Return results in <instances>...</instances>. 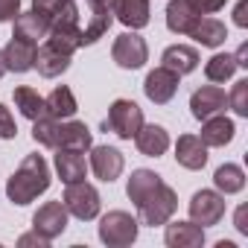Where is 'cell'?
<instances>
[{"label": "cell", "instance_id": "cell-1", "mask_svg": "<svg viewBox=\"0 0 248 248\" xmlns=\"http://www.w3.org/2000/svg\"><path fill=\"white\" fill-rule=\"evenodd\" d=\"M126 193L138 207V219L149 228L167 225L172 219V213L178 210L175 190L170 184H164L161 175H155L152 170H135L126 184Z\"/></svg>", "mask_w": 248, "mask_h": 248}, {"label": "cell", "instance_id": "cell-2", "mask_svg": "<svg viewBox=\"0 0 248 248\" xmlns=\"http://www.w3.org/2000/svg\"><path fill=\"white\" fill-rule=\"evenodd\" d=\"M50 167H47V161L41 158V155H27L24 161H21V167L9 175V181H6V196H9V202H15L18 207H24V204H30V202H35L41 193H47L50 190Z\"/></svg>", "mask_w": 248, "mask_h": 248}, {"label": "cell", "instance_id": "cell-3", "mask_svg": "<svg viewBox=\"0 0 248 248\" xmlns=\"http://www.w3.org/2000/svg\"><path fill=\"white\" fill-rule=\"evenodd\" d=\"M138 219L126 210H111L99 219V239L108 248H126L138 239Z\"/></svg>", "mask_w": 248, "mask_h": 248}, {"label": "cell", "instance_id": "cell-4", "mask_svg": "<svg viewBox=\"0 0 248 248\" xmlns=\"http://www.w3.org/2000/svg\"><path fill=\"white\" fill-rule=\"evenodd\" d=\"M102 126L123 140H132L138 135V129L143 126V108L132 99H114Z\"/></svg>", "mask_w": 248, "mask_h": 248}, {"label": "cell", "instance_id": "cell-5", "mask_svg": "<svg viewBox=\"0 0 248 248\" xmlns=\"http://www.w3.org/2000/svg\"><path fill=\"white\" fill-rule=\"evenodd\" d=\"M62 204L67 207L70 216H76V219H82V222H91V219L99 216V204H102V202H99V193H96L93 184H88V181H73V184H67Z\"/></svg>", "mask_w": 248, "mask_h": 248}, {"label": "cell", "instance_id": "cell-6", "mask_svg": "<svg viewBox=\"0 0 248 248\" xmlns=\"http://www.w3.org/2000/svg\"><path fill=\"white\" fill-rule=\"evenodd\" d=\"M111 59H114L123 70H138V67H143V64L149 62V47H146V41L132 30V32H123V35L114 41Z\"/></svg>", "mask_w": 248, "mask_h": 248}, {"label": "cell", "instance_id": "cell-7", "mask_svg": "<svg viewBox=\"0 0 248 248\" xmlns=\"http://www.w3.org/2000/svg\"><path fill=\"white\" fill-rule=\"evenodd\" d=\"M225 216V196L219 190H199L190 199V222L199 228H210Z\"/></svg>", "mask_w": 248, "mask_h": 248}, {"label": "cell", "instance_id": "cell-8", "mask_svg": "<svg viewBox=\"0 0 248 248\" xmlns=\"http://www.w3.org/2000/svg\"><path fill=\"white\" fill-rule=\"evenodd\" d=\"M178 82H181V76L175 73V70H170V67H155V70H149L146 73V82H143V93L155 102V105H167L172 96H175V91H178Z\"/></svg>", "mask_w": 248, "mask_h": 248}, {"label": "cell", "instance_id": "cell-9", "mask_svg": "<svg viewBox=\"0 0 248 248\" xmlns=\"http://www.w3.org/2000/svg\"><path fill=\"white\" fill-rule=\"evenodd\" d=\"M64 228H67V207H64L62 202H47V204H41V207L35 210V216H32V231L41 233L44 239L62 236Z\"/></svg>", "mask_w": 248, "mask_h": 248}, {"label": "cell", "instance_id": "cell-10", "mask_svg": "<svg viewBox=\"0 0 248 248\" xmlns=\"http://www.w3.org/2000/svg\"><path fill=\"white\" fill-rule=\"evenodd\" d=\"M93 146V135L85 123L79 120H59L56 123V140H53V149H82L88 152Z\"/></svg>", "mask_w": 248, "mask_h": 248}, {"label": "cell", "instance_id": "cell-11", "mask_svg": "<svg viewBox=\"0 0 248 248\" xmlns=\"http://www.w3.org/2000/svg\"><path fill=\"white\" fill-rule=\"evenodd\" d=\"M88 3V24H85V30H82V47H88V44H93V41H99L108 30H111V24H114V12H111V0H85Z\"/></svg>", "mask_w": 248, "mask_h": 248}, {"label": "cell", "instance_id": "cell-12", "mask_svg": "<svg viewBox=\"0 0 248 248\" xmlns=\"http://www.w3.org/2000/svg\"><path fill=\"white\" fill-rule=\"evenodd\" d=\"M88 167L93 170V175L105 184L117 181L123 167H126V161H123V152L114 149V146H91V161Z\"/></svg>", "mask_w": 248, "mask_h": 248}, {"label": "cell", "instance_id": "cell-13", "mask_svg": "<svg viewBox=\"0 0 248 248\" xmlns=\"http://www.w3.org/2000/svg\"><path fill=\"white\" fill-rule=\"evenodd\" d=\"M225 108H228V93L222 88H216V85H204V88L193 91V96H190V111H193L196 120L225 114Z\"/></svg>", "mask_w": 248, "mask_h": 248}, {"label": "cell", "instance_id": "cell-14", "mask_svg": "<svg viewBox=\"0 0 248 248\" xmlns=\"http://www.w3.org/2000/svg\"><path fill=\"white\" fill-rule=\"evenodd\" d=\"M35 50H38V44L12 35L9 44L3 47L6 70H12V73H27V70H32V67H35Z\"/></svg>", "mask_w": 248, "mask_h": 248}, {"label": "cell", "instance_id": "cell-15", "mask_svg": "<svg viewBox=\"0 0 248 248\" xmlns=\"http://www.w3.org/2000/svg\"><path fill=\"white\" fill-rule=\"evenodd\" d=\"M53 164H56V172L64 184L85 181V175H88V161H85L82 149H56Z\"/></svg>", "mask_w": 248, "mask_h": 248}, {"label": "cell", "instance_id": "cell-16", "mask_svg": "<svg viewBox=\"0 0 248 248\" xmlns=\"http://www.w3.org/2000/svg\"><path fill=\"white\" fill-rule=\"evenodd\" d=\"M111 12L123 27L143 30L149 24V0H111Z\"/></svg>", "mask_w": 248, "mask_h": 248}, {"label": "cell", "instance_id": "cell-17", "mask_svg": "<svg viewBox=\"0 0 248 248\" xmlns=\"http://www.w3.org/2000/svg\"><path fill=\"white\" fill-rule=\"evenodd\" d=\"M135 146L140 149V155L146 158H161L167 149H170V132L164 126H155V123H143L135 135Z\"/></svg>", "mask_w": 248, "mask_h": 248}, {"label": "cell", "instance_id": "cell-18", "mask_svg": "<svg viewBox=\"0 0 248 248\" xmlns=\"http://www.w3.org/2000/svg\"><path fill=\"white\" fill-rule=\"evenodd\" d=\"M199 21H202V15L190 6V0H170V6H167V27H170V32L190 35Z\"/></svg>", "mask_w": 248, "mask_h": 248}, {"label": "cell", "instance_id": "cell-19", "mask_svg": "<svg viewBox=\"0 0 248 248\" xmlns=\"http://www.w3.org/2000/svg\"><path fill=\"white\" fill-rule=\"evenodd\" d=\"M70 59H73V56L62 53V50L53 47L50 41H44V44L35 50V67H38V73H41L44 79H56V76H62V73L70 67Z\"/></svg>", "mask_w": 248, "mask_h": 248}, {"label": "cell", "instance_id": "cell-20", "mask_svg": "<svg viewBox=\"0 0 248 248\" xmlns=\"http://www.w3.org/2000/svg\"><path fill=\"white\" fill-rule=\"evenodd\" d=\"M233 132H236V126H233V120H228L225 114H213V117H207V120H202V143L204 146H228L231 140H233Z\"/></svg>", "mask_w": 248, "mask_h": 248}, {"label": "cell", "instance_id": "cell-21", "mask_svg": "<svg viewBox=\"0 0 248 248\" xmlns=\"http://www.w3.org/2000/svg\"><path fill=\"white\" fill-rule=\"evenodd\" d=\"M175 161L184 170H204L207 164V146L196 135H181L175 143Z\"/></svg>", "mask_w": 248, "mask_h": 248}, {"label": "cell", "instance_id": "cell-22", "mask_svg": "<svg viewBox=\"0 0 248 248\" xmlns=\"http://www.w3.org/2000/svg\"><path fill=\"white\" fill-rule=\"evenodd\" d=\"M170 248H199L204 245V231L196 222H167V233H164Z\"/></svg>", "mask_w": 248, "mask_h": 248}, {"label": "cell", "instance_id": "cell-23", "mask_svg": "<svg viewBox=\"0 0 248 248\" xmlns=\"http://www.w3.org/2000/svg\"><path fill=\"white\" fill-rule=\"evenodd\" d=\"M32 12H38L47 24H56V21H79L76 0H32Z\"/></svg>", "mask_w": 248, "mask_h": 248}, {"label": "cell", "instance_id": "cell-24", "mask_svg": "<svg viewBox=\"0 0 248 248\" xmlns=\"http://www.w3.org/2000/svg\"><path fill=\"white\" fill-rule=\"evenodd\" d=\"M161 62H164V67H170L178 76H184V73H193L199 67V50L196 47H187V44H172V47L164 50Z\"/></svg>", "mask_w": 248, "mask_h": 248}, {"label": "cell", "instance_id": "cell-25", "mask_svg": "<svg viewBox=\"0 0 248 248\" xmlns=\"http://www.w3.org/2000/svg\"><path fill=\"white\" fill-rule=\"evenodd\" d=\"M44 108H47V117H53V120H70L79 111L76 96H73V91L67 85L53 88L50 96H44Z\"/></svg>", "mask_w": 248, "mask_h": 248}, {"label": "cell", "instance_id": "cell-26", "mask_svg": "<svg viewBox=\"0 0 248 248\" xmlns=\"http://www.w3.org/2000/svg\"><path fill=\"white\" fill-rule=\"evenodd\" d=\"M47 32H50V24L38 12H18L15 15V35L18 38L38 44L41 38H47Z\"/></svg>", "mask_w": 248, "mask_h": 248}, {"label": "cell", "instance_id": "cell-27", "mask_svg": "<svg viewBox=\"0 0 248 248\" xmlns=\"http://www.w3.org/2000/svg\"><path fill=\"white\" fill-rule=\"evenodd\" d=\"M190 35H193L202 47H219V44H225L228 30H225V24H222V21H216V18H202Z\"/></svg>", "mask_w": 248, "mask_h": 248}, {"label": "cell", "instance_id": "cell-28", "mask_svg": "<svg viewBox=\"0 0 248 248\" xmlns=\"http://www.w3.org/2000/svg\"><path fill=\"white\" fill-rule=\"evenodd\" d=\"M15 105L21 108V114L27 117V120H38V117H47V108H44V96H38V91L35 88H27V85H21V88H15Z\"/></svg>", "mask_w": 248, "mask_h": 248}, {"label": "cell", "instance_id": "cell-29", "mask_svg": "<svg viewBox=\"0 0 248 248\" xmlns=\"http://www.w3.org/2000/svg\"><path fill=\"white\" fill-rule=\"evenodd\" d=\"M213 184H216V190H219L222 196L239 193V190L245 187V172H242V167H236V164H222V167L213 172Z\"/></svg>", "mask_w": 248, "mask_h": 248}, {"label": "cell", "instance_id": "cell-30", "mask_svg": "<svg viewBox=\"0 0 248 248\" xmlns=\"http://www.w3.org/2000/svg\"><path fill=\"white\" fill-rule=\"evenodd\" d=\"M236 73V59L231 53H216L213 59H207L204 64V76L210 82H228L231 76Z\"/></svg>", "mask_w": 248, "mask_h": 248}, {"label": "cell", "instance_id": "cell-31", "mask_svg": "<svg viewBox=\"0 0 248 248\" xmlns=\"http://www.w3.org/2000/svg\"><path fill=\"white\" fill-rule=\"evenodd\" d=\"M228 105L233 108V114L248 117V79H239L233 85V93L228 96Z\"/></svg>", "mask_w": 248, "mask_h": 248}, {"label": "cell", "instance_id": "cell-32", "mask_svg": "<svg viewBox=\"0 0 248 248\" xmlns=\"http://www.w3.org/2000/svg\"><path fill=\"white\" fill-rule=\"evenodd\" d=\"M18 135V126H15V117L9 114V108L0 102V138L3 140H12Z\"/></svg>", "mask_w": 248, "mask_h": 248}, {"label": "cell", "instance_id": "cell-33", "mask_svg": "<svg viewBox=\"0 0 248 248\" xmlns=\"http://www.w3.org/2000/svg\"><path fill=\"white\" fill-rule=\"evenodd\" d=\"M225 3H228V0H190V6H193L199 15H213V12L225 9Z\"/></svg>", "mask_w": 248, "mask_h": 248}, {"label": "cell", "instance_id": "cell-34", "mask_svg": "<svg viewBox=\"0 0 248 248\" xmlns=\"http://www.w3.org/2000/svg\"><path fill=\"white\" fill-rule=\"evenodd\" d=\"M18 12H21V0H0V24L15 21Z\"/></svg>", "mask_w": 248, "mask_h": 248}, {"label": "cell", "instance_id": "cell-35", "mask_svg": "<svg viewBox=\"0 0 248 248\" xmlns=\"http://www.w3.org/2000/svg\"><path fill=\"white\" fill-rule=\"evenodd\" d=\"M248 0H239V3H236V9H233V24L236 27H248Z\"/></svg>", "mask_w": 248, "mask_h": 248}, {"label": "cell", "instance_id": "cell-36", "mask_svg": "<svg viewBox=\"0 0 248 248\" xmlns=\"http://www.w3.org/2000/svg\"><path fill=\"white\" fill-rule=\"evenodd\" d=\"M47 242H50V239H44V236L35 233V231H32V233H24V236L18 239V245H38V248H44Z\"/></svg>", "mask_w": 248, "mask_h": 248}, {"label": "cell", "instance_id": "cell-37", "mask_svg": "<svg viewBox=\"0 0 248 248\" xmlns=\"http://www.w3.org/2000/svg\"><path fill=\"white\" fill-rule=\"evenodd\" d=\"M236 231H239V233H248V225H245V207L236 210Z\"/></svg>", "mask_w": 248, "mask_h": 248}, {"label": "cell", "instance_id": "cell-38", "mask_svg": "<svg viewBox=\"0 0 248 248\" xmlns=\"http://www.w3.org/2000/svg\"><path fill=\"white\" fill-rule=\"evenodd\" d=\"M3 73H6V59H3V50H0V79H3Z\"/></svg>", "mask_w": 248, "mask_h": 248}]
</instances>
